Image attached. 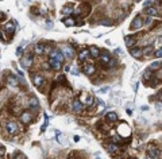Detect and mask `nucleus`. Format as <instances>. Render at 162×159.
I'll return each instance as SVG.
<instances>
[{
    "label": "nucleus",
    "instance_id": "nucleus-17",
    "mask_svg": "<svg viewBox=\"0 0 162 159\" xmlns=\"http://www.w3.org/2000/svg\"><path fill=\"white\" fill-rule=\"evenodd\" d=\"M107 150L111 154H116V152H119V146L116 143H107Z\"/></svg>",
    "mask_w": 162,
    "mask_h": 159
},
{
    "label": "nucleus",
    "instance_id": "nucleus-20",
    "mask_svg": "<svg viewBox=\"0 0 162 159\" xmlns=\"http://www.w3.org/2000/svg\"><path fill=\"white\" fill-rule=\"evenodd\" d=\"M73 3L72 4H68V5H65V7H62V13L64 15H70L72 13V11H73Z\"/></svg>",
    "mask_w": 162,
    "mask_h": 159
},
{
    "label": "nucleus",
    "instance_id": "nucleus-25",
    "mask_svg": "<svg viewBox=\"0 0 162 159\" xmlns=\"http://www.w3.org/2000/svg\"><path fill=\"white\" fill-rule=\"evenodd\" d=\"M147 15L150 18H155V16H158V11L155 8H153V7H149L147 8Z\"/></svg>",
    "mask_w": 162,
    "mask_h": 159
},
{
    "label": "nucleus",
    "instance_id": "nucleus-5",
    "mask_svg": "<svg viewBox=\"0 0 162 159\" xmlns=\"http://www.w3.org/2000/svg\"><path fill=\"white\" fill-rule=\"evenodd\" d=\"M33 82H34V85L37 88H41V86H43V84H45V78L39 74H35L34 77H33Z\"/></svg>",
    "mask_w": 162,
    "mask_h": 159
},
{
    "label": "nucleus",
    "instance_id": "nucleus-33",
    "mask_svg": "<svg viewBox=\"0 0 162 159\" xmlns=\"http://www.w3.org/2000/svg\"><path fill=\"white\" fill-rule=\"evenodd\" d=\"M3 154H4V147H3L1 144H0V156H1Z\"/></svg>",
    "mask_w": 162,
    "mask_h": 159
},
{
    "label": "nucleus",
    "instance_id": "nucleus-1",
    "mask_svg": "<svg viewBox=\"0 0 162 159\" xmlns=\"http://www.w3.org/2000/svg\"><path fill=\"white\" fill-rule=\"evenodd\" d=\"M49 57L54 58V59H57L58 62H64V59H65V55H64V53L61 51V49H54L50 51V54H49Z\"/></svg>",
    "mask_w": 162,
    "mask_h": 159
},
{
    "label": "nucleus",
    "instance_id": "nucleus-13",
    "mask_svg": "<svg viewBox=\"0 0 162 159\" xmlns=\"http://www.w3.org/2000/svg\"><path fill=\"white\" fill-rule=\"evenodd\" d=\"M99 59L101 61V63H103V65H108V63H110V61L112 59V58H111V55H110L108 53H103V54H100Z\"/></svg>",
    "mask_w": 162,
    "mask_h": 159
},
{
    "label": "nucleus",
    "instance_id": "nucleus-4",
    "mask_svg": "<svg viewBox=\"0 0 162 159\" xmlns=\"http://www.w3.org/2000/svg\"><path fill=\"white\" fill-rule=\"evenodd\" d=\"M95 70H96V67H95V65H92V63H85L83 66V71L87 75H92L93 73H95Z\"/></svg>",
    "mask_w": 162,
    "mask_h": 159
},
{
    "label": "nucleus",
    "instance_id": "nucleus-11",
    "mask_svg": "<svg viewBox=\"0 0 162 159\" xmlns=\"http://www.w3.org/2000/svg\"><path fill=\"white\" fill-rule=\"evenodd\" d=\"M147 154H149L150 158H157V156H159L161 151L158 150L157 147H149V150H147Z\"/></svg>",
    "mask_w": 162,
    "mask_h": 159
},
{
    "label": "nucleus",
    "instance_id": "nucleus-32",
    "mask_svg": "<svg viewBox=\"0 0 162 159\" xmlns=\"http://www.w3.org/2000/svg\"><path fill=\"white\" fill-rule=\"evenodd\" d=\"M108 89H110L108 86H105V88H101V89H100V92H101V93H107V92H108Z\"/></svg>",
    "mask_w": 162,
    "mask_h": 159
},
{
    "label": "nucleus",
    "instance_id": "nucleus-38",
    "mask_svg": "<svg viewBox=\"0 0 162 159\" xmlns=\"http://www.w3.org/2000/svg\"><path fill=\"white\" fill-rule=\"evenodd\" d=\"M130 159H135V158H130Z\"/></svg>",
    "mask_w": 162,
    "mask_h": 159
},
{
    "label": "nucleus",
    "instance_id": "nucleus-8",
    "mask_svg": "<svg viewBox=\"0 0 162 159\" xmlns=\"http://www.w3.org/2000/svg\"><path fill=\"white\" fill-rule=\"evenodd\" d=\"M130 53H131V55L134 58H139V57H142L143 50H142V47H131V49H130Z\"/></svg>",
    "mask_w": 162,
    "mask_h": 159
},
{
    "label": "nucleus",
    "instance_id": "nucleus-10",
    "mask_svg": "<svg viewBox=\"0 0 162 159\" xmlns=\"http://www.w3.org/2000/svg\"><path fill=\"white\" fill-rule=\"evenodd\" d=\"M15 28H16V26H15V22L5 23L4 30H5V32H7V34H14V32H15Z\"/></svg>",
    "mask_w": 162,
    "mask_h": 159
},
{
    "label": "nucleus",
    "instance_id": "nucleus-35",
    "mask_svg": "<svg viewBox=\"0 0 162 159\" xmlns=\"http://www.w3.org/2000/svg\"><path fill=\"white\" fill-rule=\"evenodd\" d=\"M0 40H5V39H4V36H3V34H1V32H0Z\"/></svg>",
    "mask_w": 162,
    "mask_h": 159
},
{
    "label": "nucleus",
    "instance_id": "nucleus-3",
    "mask_svg": "<svg viewBox=\"0 0 162 159\" xmlns=\"http://www.w3.org/2000/svg\"><path fill=\"white\" fill-rule=\"evenodd\" d=\"M20 63H22L23 67H30L31 65H33V54H26V55L20 59Z\"/></svg>",
    "mask_w": 162,
    "mask_h": 159
},
{
    "label": "nucleus",
    "instance_id": "nucleus-26",
    "mask_svg": "<svg viewBox=\"0 0 162 159\" xmlns=\"http://www.w3.org/2000/svg\"><path fill=\"white\" fill-rule=\"evenodd\" d=\"M8 82L11 85H14V86H16V85H18V80L15 78V77H12V75H9V77H8Z\"/></svg>",
    "mask_w": 162,
    "mask_h": 159
},
{
    "label": "nucleus",
    "instance_id": "nucleus-6",
    "mask_svg": "<svg viewBox=\"0 0 162 159\" xmlns=\"http://www.w3.org/2000/svg\"><path fill=\"white\" fill-rule=\"evenodd\" d=\"M124 43H126V47H134V44L136 43V38L132 35H127L124 36Z\"/></svg>",
    "mask_w": 162,
    "mask_h": 159
},
{
    "label": "nucleus",
    "instance_id": "nucleus-2",
    "mask_svg": "<svg viewBox=\"0 0 162 159\" xmlns=\"http://www.w3.org/2000/svg\"><path fill=\"white\" fill-rule=\"evenodd\" d=\"M5 129H7V132L9 135H16L19 128H18V124L15 121H7L5 123Z\"/></svg>",
    "mask_w": 162,
    "mask_h": 159
},
{
    "label": "nucleus",
    "instance_id": "nucleus-31",
    "mask_svg": "<svg viewBox=\"0 0 162 159\" xmlns=\"http://www.w3.org/2000/svg\"><path fill=\"white\" fill-rule=\"evenodd\" d=\"M150 4H151V1H150V0H147V1H145V3H143V7H145V8H149Z\"/></svg>",
    "mask_w": 162,
    "mask_h": 159
},
{
    "label": "nucleus",
    "instance_id": "nucleus-21",
    "mask_svg": "<svg viewBox=\"0 0 162 159\" xmlns=\"http://www.w3.org/2000/svg\"><path fill=\"white\" fill-rule=\"evenodd\" d=\"M105 119L108 120V121H116L118 120V115H116V112H108L105 115Z\"/></svg>",
    "mask_w": 162,
    "mask_h": 159
},
{
    "label": "nucleus",
    "instance_id": "nucleus-37",
    "mask_svg": "<svg viewBox=\"0 0 162 159\" xmlns=\"http://www.w3.org/2000/svg\"><path fill=\"white\" fill-rule=\"evenodd\" d=\"M96 159H100V156H99V155H96Z\"/></svg>",
    "mask_w": 162,
    "mask_h": 159
},
{
    "label": "nucleus",
    "instance_id": "nucleus-9",
    "mask_svg": "<svg viewBox=\"0 0 162 159\" xmlns=\"http://www.w3.org/2000/svg\"><path fill=\"white\" fill-rule=\"evenodd\" d=\"M49 65L54 69V70H60L61 69V62H58L57 59H54V58L49 57Z\"/></svg>",
    "mask_w": 162,
    "mask_h": 159
},
{
    "label": "nucleus",
    "instance_id": "nucleus-30",
    "mask_svg": "<svg viewBox=\"0 0 162 159\" xmlns=\"http://www.w3.org/2000/svg\"><path fill=\"white\" fill-rule=\"evenodd\" d=\"M22 53H23V47L22 46H19V47L16 49V54L18 55H22Z\"/></svg>",
    "mask_w": 162,
    "mask_h": 159
},
{
    "label": "nucleus",
    "instance_id": "nucleus-19",
    "mask_svg": "<svg viewBox=\"0 0 162 159\" xmlns=\"http://www.w3.org/2000/svg\"><path fill=\"white\" fill-rule=\"evenodd\" d=\"M20 120H22V123L28 124V123H30V120H31V115L27 112V110H24L22 115H20Z\"/></svg>",
    "mask_w": 162,
    "mask_h": 159
},
{
    "label": "nucleus",
    "instance_id": "nucleus-12",
    "mask_svg": "<svg viewBox=\"0 0 162 159\" xmlns=\"http://www.w3.org/2000/svg\"><path fill=\"white\" fill-rule=\"evenodd\" d=\"M72 108H73L75 112H81V110L84 109V104L80 101V100H75L73 104H72Z\"/></svg>",
    "mask_w": 162,
    "mask_h": 159
},
{
    "label": "nucleus",
    "instance_id": "nucleus-22",
    "mask_svg": "<svg viewBox=\"0 0 162 159\" xmlns=\"http://www.w3.org/2000/svg\"><path fill=\"white\" fill-rule=\"evenodd\" d=\"M64 24L68 27H72V26H76V20L72 16H69V18H65L64 19Z\"/></svg>",
    "mask_w": 162,
    "mask_h": 159
},
{
    "label": "nucleus",
    "instance_id": "nucleus-29",
    "mask_svg": "<svg viewBox=\"0 0 162 159\" xmlns=\"http://www.w3.org/2000/svg\"><path fill=\"white\" fill-rule=\"evenodd\" d=\"M155 57H157L158 59H159V58L162 57V50H161V47H159V49H158L157 51H155Z\"/></svg>",
    "mask_w": 162,
    "mask_h": 159
},
{
    "label": "nucleus",
    "instance_id": "nucleus-16",
    "mask_svg": "<svg viewBox=\"0 0 162 159\" xmlns=\"http://www.w3.org/2000/svg\"><path fill=\"white\" fill-rule=\"evenodd\" d=\"M142 26H143V22H142V19H140L139 16L132 20V24H131V28H132V30H138V28H140Z\"/></svg>",
    "mask_w": 162,
    "mask_h": 159
},
{
    "label": "nucleus",
    "instance_id": "nucleus-34",
    "mask_svg": "<svg viewBox=\"0 0 162 159\" xmlns=\"http://www.w3.org/2000/svg\"><path fill=\"white\" fill-rule=\"evenodd\" d=\"M72 73H73V74H79V70H77V67H73Z\"/></svg>",
    "mask_w": 162,
    "mask_h": 159
},
{
    "label": "nucleus",
    "instance_id": "nucleus-24",
    "mask_svg": "<svg viewBox=\"0 0 162 159\" xmlns=\"http://www.w3.org/2000/svg\"><path fill=\"white\" fill-rule=\"evenodd\" d=\"M151 77H153V70H146L145 71V74H143V80H145V82L146 84H147V82H149L150 80H151Z\"/></svg>",
    "mask_w": 162,
    "mask_h": 159
},
{
    "label": "nucleus",
    "instance_id": "nucleus-36",
    "mask_svg": "<svg viewBox=\"0 0 162 159\" xmlns=\"http://www.w3.org/2000/svg\"><path fill=\"white\" fill-rule=\"evenodd\" d=\"M65 71H70V66H65Z\"/></svg>",
    "mask_w": 162,
    "mask_h": 159
},
{
    "label": "nucleus",
    "instance_id": "nucleus-27",
    "mask_svg": "<svg viewBox=\"0 0 162 159\" xmlns=\"http://www.w3.org/2000/svg\"><path fill=\"white\" fill-rule=\"evenodd\" d=\"M14 159H27V158L23 152H16V154L14 155Z\"/></svg>",
    "mask_w": 162,
    "mask_h": 159
},
{
    "label": "nucleus",
    "instance_id": "nucleus-14",
    "mask_svg": "<svg viewBox=\"0 0 162 159\" xmlns=\"http://www.w3.org/2000/svg\"><path fill=\"white\" fill-rule=\"evenodd\" d=\"M34 51H35V54H39V55H42V54L46 51V46H45V44H42V43H37L34 46Z\"/></svg>",
    "mask_w": 162,
    "mask_h": 159
},
{
    "label": "nucleus",
    "instance_id": "nucleus-23",
    "mask_svg": "<svg viewBox=\"0 0 162 159\" xmlns=\"http://www.w3.org/2000/svg\"><path fill=\"white\" fill-rule=\"evenodd\" d=\"M88 58H89V51H88V50H83V51L79 54L80 61H87Z\"/></svg>",
    "mask_w": 162,
    "mask_h": 159
},
{
    "label": "nucleus",
    "instance_id": "nucleus-28",
    "mask_svg": "<svg viewBox=\"0 0 162 159\" xmlns=\"http://www.w3.org/2000/svg\"><path fill=\"white\" fill-rule=\"evenodd\" d=\"M159 66H161V62L157 61V62H154V63L149 67V69H150V70H155V67H159Z\"/></svg>",
    "mask_w": 162,
    "mask_h": 159
},
{
    "label": "nucleus",
    "instance_id": "nucleus-18",
    "mask_svg": "<svg viewBox=\"0 0 162 159\" xmlns=\"http://www.w3.org/2000/svg\"><path fill=\"white\" fill-rule=\"evenodd\" d=\"M88 51H89V55H92L93 58H99L100 57V50L97 49L96 46H92V47H91V49L88 50Z\"/></svg>",
    "mask_w": 162,
    "mask_h": 159
},
{
    "label": "nucleus",
    "instance_id": "nucleus-15",
    "mask_svg": "<svg viewBox=\"0 0 162 159\" xmlns=\"http://www.w3.org/2000/svg\"><path fill=\"white\" fill-rule=\"evenodd\" d=\"M28 106L33 108V109H37L38 106H39V101H38V98L35 97V96H31L30 100H28Z\"/></svg>",
    "mask_w": 162,
    "mask_h": 159
},
{
    "label": "nucleus",
    "instance_id": "nucleus-7",
    "mask_svg": "<svg viewBox=\"0 0 162 159\" xmlns=\"http://www.w3.org/2000/svg\"><path fill=\"white\" fill-rule=\"evenodd\" d=\"M61 51L64 53V55L68 58H73V55H75V50L72 49L70 46H64Z\"/></svg>",
    "mask_w": 162,
    "mask_h": 159
}]
</instances>
